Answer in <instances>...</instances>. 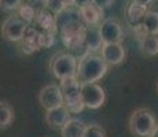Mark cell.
Listing matches in <instances>:
<instances>
[{"mask_svg": "<svg viewBox=\"0 0 158 137\" xmlns=\"http://www.w3.org/2000/svg\"><path fill=\"white\" fill-rule=\"evenodd\" d=\"M89 3H94V0H73L72 6H74V7H77V8H81V7H84V6L89 4Z\"/></svg>", "mask_w": 158, "mask_h": 137, "instance_id": "obj_28", "label": "cell"}, {"mask_svg": "<svg viewBox=\"0 0 158 137\" xmlns=\"http://www.w3.org/2000/svg\"><path fill=\"white\" fill-rule=\"evenodd\" d=\"M132 29H133V33H135V36H136V38H138V40H142V38H144V37H147V36H148V32H147V29H146V26H144L143 22L138 23V25H135V26H132Z\"/></svg>", "mask_w": 158, "mask_h": 137, "instance_id": "obj_25", "label": "cell"}, {"mask_svg": "<svg viewBox=\"0 0 158 137\" xmlns=\"http://www.w3.org/2000/svg\"><path fill=\"white\" fill-rule=\"evenodd\" d=\"M41 30L40 29H36L33 26H28L25 32V36L22 37L21 40V48H22V52L26 55H30L36 51H39L41 47Z\"/></svg>", "mask_w": 158, "mask_h": 137, "instance_id": "obj_12", "label": "cell"}, {"mask_svg": "<svg viewBox=\"0 0 158 137\" xmlns=\"http://www.w3.org/2000/svg\"><path fill=\"white\" fill-rule=\"evenodd\" d=\"M87 125L78 119H70L60 129L62 137H84Z\"/></svg>", "mask_w": 158, "mask_h": 137, "instance_id": "obj_16", "label": "cell"}, {"mask_svg": "<svg viewBox=\"0 0 158 137\" xmlns=\"http://www.w3.org/2000/svg\"><path fill=\"white\" fill-rule=\"evenodd\" d=\"M81 100L87 108L98 110L106 102V91L98 82H83L81 84Z\"/></svg>", "mask_w": 158, "mask_h": 137, "instance_id": "obj_5", "label": "cell"}, {"mask_svg": "<svg viewBox=\"0 0 158 137\" xmlns=\"http://www.w3.org/2000/svg\"><path fill=\"white\" fill-rule=\"evenodd\" d=\"M156 127V117L148 108L135 110L129 118V129L138 137H150Z\"/></svg>", "mask_w": 158, "mask_h": 137, "instance_id": "obj_3", "label": "cell"}, {"mask_svg": "<svg viewBox=\"0 0 158 137\" xmlns=\"http://www.w3.org/2000/svg\"><path fill=\"white\" fill-rule=\"evenodd\" d=\"M84 44L88 52H98L105 45L101 25H87L84 33Z\"/></svg>", "mask_w": 158, "mask_h": 137, "instance_id": "obj_11", "label": "cell"}, {"mask_svg": "<svg viewBox=\"0 0 158 137\" xmlns=\"http://www.w3.org/2000/svg\"><path fill=\"white\" fill-rule=\"evenodd\" d=\"M157 93H158V82H157Z\"/></svg>", "mask_w": 158, "mask_h": 137, "instance_id": "obj_32", "label": "cell"}, {"mask_svg": "<svg viewBox=\"0 0 158 137\" xmlns=\"http://www.w3.org/2000/svg\"><path fill=\"white\" fill-rule=\"evenodd\" d=\"M60 88H62L63 92L65 104L68 106L72 114H78L85 108L83 100H81V82L78 81L77 77L62 80L60 81Z\"/></svg>", "mask_w": 158, "mask_h": 137, "instance_id": "obj_4", "label": "cell"}, {"mask_svg": "<svg viewBox=\"0 0 158 137\" xmlns=\"http://www.w3.org/2000/svg\"><path fill=\"white\" fill-rule=\"evenodd\" d=\"M94 3H95L96 6H99V7L102 8H109L113 6L114 0H94Z\"/></svg>", "mask_w": 158, "mask_h": 137, "instance_id": "obj_27", "label": "cell"}, {"mask_svg": "<svg viewBox=\"0 0 158 137\" xmlns=\"http://www.w3.org/2000/svg\"><path fill=\"white\" fill-rule=\"evenodd\" d=\"M23 0H0V6H2L3 11H7V13H11V11H18V8L22 6Z\"/></svg>", "mask_w": 158, "mask_h": 137, "instance_id": "obj_22", "label": "cell"}, {"mask_svg": "<svg viewBox=\"0 0 158 137\" xmlns=\"http://www.w3.org/2000/svg\"><path fill=\"white\" fill-rule=\"evenodd\" d=\"M139 47L146 56H156L158 55V36L148 34L147 37L139 40Z\"/></svg>", "mask_w": 158, "mask_h": 137, "instance_id": "obj_17", "label": "cell"}, {"mask_svg": "<svg viewBox=\"0 0 158 137\" xmlns=\"http://www.w3.org/2000/svg\"><path fill=\"white\" fill-rule=\"evenodd\" d=\"M147 6H143L140 3H136L135 0H131L129 4L125 8V19L131 26H135L138 23H142L147 14Z\"/></svg>", "mask_w": 158, "mask_h": 137, "instance_id": "obj_14", "label": "cell"}, {"mask_svg": "<svg viewBox=\"0 0 158 137\" xmlns=\"http://www.w3.org/2000/svg\"><path fill=\"white\" fill-rule=\"evenodd\" d=\"M78 10H80L81 21L85 25H101L102 23V19L105 17V8L96 6L95 3H89Z\"/></svg>", "mask_w": 158, "mask_h": 137, "instance_id": "obj_13", "label": "cell"}, {"mask_svg": "<svg viewBox=\"0 0 158 137\" xmlns=\"http://www.w3.org/2000/svg\"><path fill=\"white\" fill-rule=\"evenodd\" d=\"M14 121V110L7 102L0 103V127L7 129Z\"/></svg>", "mask_w": 158, "mask_h": 137, "instance_id": "obj_18", "label": "cell"}, {"mask_svg": "<svg viewBox=\"0 0 158 137\" xmlns=\"http://www.w3.org/2000/svg\"><path fill=\"white\" fill-rule=\"evenodd\" d=\"M150 137H158V125H157V127L154 129V132L151 133V136Z\"/></svg>", "mask_w": 158, "mask_h": 137, "instance_id": "obj_30", "label": "cell"}, {"mask_svg": "<svg viewBox=\"0 0 158 137\" xmlns=\"http://www.w3.org/2000/svg\"><path fill=\"white\" fill-rule=\"evenodd\" d=\"M50 70L56 80H68V78L77 77L78 59L72 52L58 54L51 59Z\"/></svg>", "mask_w": 158, "mask_h": 137, "instance_id": "obj_2", "label": "cell"}, {"mask_svg": "<svg viewBox=\"0 0 158 137\" xmlns=\"http://www.w3.org/2000/svg\"><path fill=\"white\" fill-rule=\"evenodd\" d=\"M63 2H65L68 6H72L73 4V0H63Z\"/></svg>", "mask_w": 158, "mask_h": 137, "instance_id": "obj_31", "label": "cell"}, {"mask_svg": "<svg viewBox=\"0 0 158 137\" xmlns=\"http://www.w3.org/2000/svg\"><path fill=\"white\" fill-rule=\"evenodd\" d=\"M36 26L40 29L41 32H50V33H56L58 32V23H56V15L52 14L51 11L44 10L41 13L36 15Z\"/></svg>", "mask_w": 158, "mask_h": 137, "instance_id": "obj_15", "label": "cell"}, {"mask_svg": "<svg viewBox=\"0 0 158 137\" xmlns=\"http://www.w3.org/2000/svg\"><path fill=\"white\" fill-rule=\"evenodd\" d=\"M135 2L136 3H140V4H143V6H147V7H148V6H150L154 0H135Z\"/></svg>", "mask_w": 158, "mask_h": 137, "instance_id": "obj_29", "label": "cell"}, {"mask_svg": "<svg viewBox=\"0 0 158 137\" xmlns=\"http://www.w3.org/2000/svg\"><path fill=\"white\" fill-rule=\"evenodd\" d=\"M37 99H39V103L41 104V107L45 110L65 104L62 88H60V85H56V84H48L43 87L40 89V92H39Z\"/></svg>", "mask_w": 158, "mask_h": 137, "instance_id": "obj_7", "label": "cell"}, {"mask_svg": "<svg viewBox=\"0 0 158 137\" xmlns=\"http://www.w3.org/2000/svg\"><path fill=\"white\" fill-rule=\"evenodd\" d=\"M101 55L109 66H118L125 60L127 52L123 42H105Z\"/></svg>", "mask_w": 158, "mask_h": 137, "instance_id": "obj_9", "label": "cell"}, {"mask_svg": "<svg viewBox=\"0 0 158 137\" xmlns=\"http://www.w3.org/2000/svg\"><path fill=\"white\" fill-rule=\"evenodd\" d=\"M84 137H107V136H106V132L102 126H99V125H89V126H87Z\"/></svg>", "mask_w": 158, "mask_h": 137, "instance_id": "obj_23", "label": "cell"}, {"mask_svg": "<svg viewBox=\"0 0 158 137\" xmlns=\"http://www.w3.org/2000/svg\"><path fill=\"white\" fill-rule=\"evenodd\" d=\"M41 47L43 48H50L54 45L55 42V33H50V32H41Z\"/></svg>", "mask_w": 158, "mask_h": 137, "instance_id": "obj_24", "label": "cell"}, {"mask_svg": "<svg viewBox=\"0 0 158 137\" xmlns=\"http://www.w3.org/2000/svg\"><path fill=\"white\" fill-rule=\"evenodd\" d=\"M107 70L109 65L102 58V55L89 52L78 60L77 78L81 84L83 82H98L106 75Z\"/></svg>", "mask_w": 158, "mask_h": 137, "instance_id": "obj_1", "label": "cell"}, {"mask_svg": "<svg viewBox=\"0 0 158 137\" xmlns=\"http://www.w3.org/2000/svg\"><path fill=\"white\" fill-rule=\"evenodd\" d=\"M66 7H68V4H66L63 0H47V2H45V10L51 11V13L55 15L62 13Z\"/></svg>", "mask_w": 158, "mask_h": 137, "instance_id": "obj_21", "label": "cell"}, {"mask_svg": "<svg viewBox=\"0 0 158 137\" xmlns=\"http://www.w3.org/2000/svg\"><path fill=\"white\" fill-rule=\"evenodd\" d=\"M17 15H19V17L22 18V19L28 23V25H30L32 22H35L37 13H36V10L29 4V3H22V6L18 8Z\"/></svg>", "mask_w": 158, "mask_h": 137, "instance_id": "obj_20", "label": "cell"}, {"mask_svg": "<svg viewBox=\"0 0 158 137\" xmlns=\"http://www.w3.org/2000/svg\"><path fill=\"white\" fill-rule=\"evenodd\" d=\"M28 23L19 17V15H13L8 17L3 22L2 26V34L6 40L11 42H21L22 37L25 36V32L28 29Z\"/></svg>", "mask_w": 158, "mask_h": 137, "instance_id": "obj_6", "label": "cell"}, {"mask_svg": "<svg viewBox=\"0 0 158 137\" xmlns=\"http://www.w3.org/2000/svg\"><path fill=\"white\" fill-rule=\"evenodd\" d=\"M45 2H47V0H26V3H29V4L36 10L37 14L45 10Z\"/></svg>", "mask_w": 158, "mask_h": 137, "instance_id": "obj_26", "label": "cell"}, {"mask_svg": "<svg viewBox=\"0 0 158 137\" xmlns=\"http://www.w3.org/2000/svg\"><path fill=\"white\" fill-rule=\"evenodd\" d=\"M101 32L105 42H123V26L117 19L113 18L103 19L101 23Z\"/></svg>", "mask_w": 158, "mask_h": 137, "instance_id": "obj_10", "label": "cell"}, {"mask_svg": "<svg viewBox=\"0 0 158 137\" xmlns=\"http://www.w3.org/2000/svg\"><path fill=\"white\" fill-rule=\"evenodd\" d=\"M70 115H72V112H70V110L68 108V106L60 104V106H58V107L47 110V112H45V122H47V125L51 129L60 130L72 119Z\"/></svg>", "mask_w": 158, "mask_h": 137, "instance_id": "obj_8", "label": "cell"}, {"mask_svg": "<svg viewBox=\"0 0 158 137\" xmlns=\"http://www.w3.org/2000/svg\"><path fill=\"white\" fill-rule=\"evenodd\" d=\"M143 23L147 29L148 34L158 36V11H147Z\"/></svg>", "mask_w": 158, "mask_h": 137, "instance_id": "obj_19", "label": "cell"}]
</instances>
